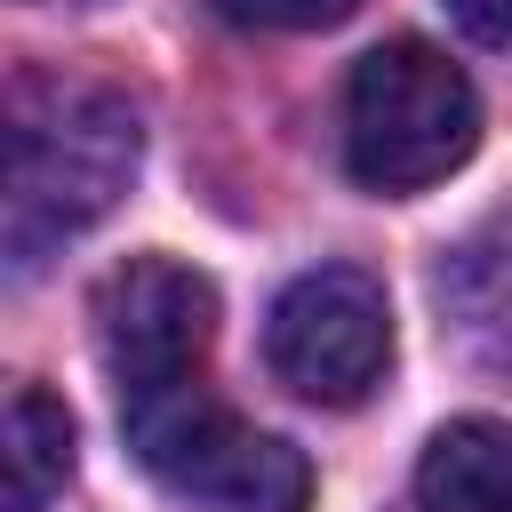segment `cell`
I'll list each match as a JSON object with an SVG mask.
<instances>
[{
	"mask_svg": "<svg viewBox=\"0 0 512 512\" xmlns=\"http://www.w3.org/2000/svg\"><path fill=\"white\" fill-rule=\"evenodd\" d=\"M144 120L120 88L72 72H16L8 80V200L0 248L16 272L48 264L64 240L104 224L136 184Z\"/></svg>",
	"mask_w": 512,
	"mask_h": 512,
	"instance_id": "6da1fadb",
	"label": "cell"
},
{
	"mask_svg": "<svg viewBox=\"0 0 512 512\" xmlns=\"http://www.w3.org/2000/svg\"><path fill=\"white\" fill-rule=\"evenodd\" d=\"M136 464L192 512H304L312 504V464L296 440L256 432L240 408H224L200 376L120 400Z\"/></svg>",
	"mask_w": 512,
	"mask_h": 512,
	"instance_id": "7a4b0ae2",
	"label": "cell"
},
{
	"mask_svg": "<svg viewBox=\"0 0 512 512\" xmlns=\"http://www.w3.org/2000/svg\"><path fill=\"white\" fill-rule=\"evenodd\" d=\"M480 144V96L432 40H384L344 80V168L368 192H424Z\"/></svg>",
	"mask_w": 512,
	"mask_h": 512,
	"instance_id": "3957f363",
	"label": "cell"
},
{
	"mask_svg": "<svg viewBox=\"0 0 512 512\" xmlns=\"http://www.w3.org/2000/svg\"><path fill=\"white\" fill-rule=\"evenodd\" d=\"M264 360L272 376L312 408H360L392 368V304L384 280L360 264H312L296 272L264 312Z\"/></svg>",
	"mask_w": 512,
	"mask_h": 512,
	"instance_id": "277c9868",
	"label": "cell"
},
{
	"mask_svg": "<svg viewBox=\"0 0 512 512\" xmlns=\"http://www.w3.org/2000/svg\"><path fill=\"white\" fill-rule=\"evenodd\" d=\"M216 344V288L176 256H128L96 288V352L120 400L192 384Z\"/></svg>",
	"mask_w": 512,
	"mask_h": 512,
	"instance_id": "5b68a950",
	"label": "cell"
},
{
	"mask_svg": "<svg viewBox=\"0 0 512 512\" xmlns=\"http://www.w3.org/2000/svg\"><path fill=\"white\" fill-rule=\"evenodd\" d=\"M416 512H512V424H440L416 456Z\"/></svg>",
	"mask_w": 512,
	"mask_h": 512,
	"instance_id": "8992f818",
	"label": "cell"
},
{
	"mask_svg": "<svg viewBox=\"0 0 512 512\" xmlns=\"http://www.w3.org/2000/svg\"><path fill=\"white\" fill-rule=\"evenodd\" d=\"M440 296H448L456 336H464L480 360L512 368V216H496L488 232H472V240L448 256Z\"/></svg>",
	"mask_w": 512,
	"mask_h": 512,
	"instance_id": "52a82bcc",
	"label": "cell"
},
{
	"mask_svg": "<svg viewBox=\"0 0 512 512\" xmlns=\"http://www.w3.org/2000/svg\"><path fill=\"white\" fill-rule=\"evenodd\" d=\"M8 512H48L80 464V432H72V408L48 392V384H16L8 392Z\"/></svg>",
	"mask_w": 512,
	"mask_h": 512,
	"instance_id": "ba28073f",
	"label": "cell"
},
{
	"mask_svg": "<svg viewBox=\"0 0 512 512\" xmlns=\"http://www.w3.org/2000/svg\"><path fill=\"white\" fill-rule=\"evenodd\" d=\"M352 8L360 0H216V16L240 24V32H328Z\"/></svg>",
	"mask_w": 512,
	"mask_h": 512,
	"instance_id": "9c48e42d",
	"label": "cell"
},
{
	"mask_svg": "<svg viewBox=\"0 0 512 512\" xmlns=\"http://www.w3.org/2000/svg\"><path fill=\"white\" fill-rule=\"evenodd\" d=\"M448 8H456V24H464L472 40L512 48V0H448Z\"/></svg>",
	"mask_w": 512,
	"mask_h": 512,
	"instance_id": "30bf717a",
	"label": "cell"
}]
</instances>
